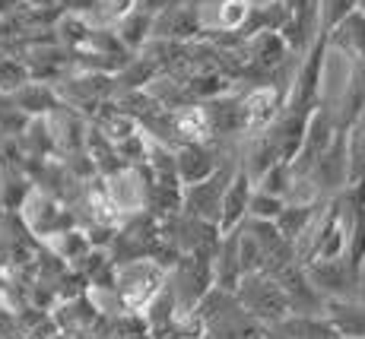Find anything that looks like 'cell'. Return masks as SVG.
<instances>
[{
    "mask_svg": "<svg viewBox=\"0 0 365 339\" xmlns=\"http://www.w3.org/2000/svg\"><path fill=\"white\" fill-rule=\"evenodd\" d=\"M248 200H251V184L245 174H238V178L222 190V200H220V235H226V231H232L235 225H242V219L248 216Z\"/></svg>",
    "mask_w": 365,
    "mask_h": 339,
    "instance_id": "obj_8",
    "label": "cell"
},
{
    "mask_svg": "<svg viewBox=\"0 0 365 339\" xmlns=\"http://www.w3.org/2000/svg\"><path fill=\"white\" fill-rule=\"evenodd\" d=\"M324 320L336 330V336L365 339V305L356 298H327L324 301Z\"/></svg>",
    "mask_w": 365,
    "mask_h": 339,
    "instance_id": "obj_7",
    "label": "cell"
},
{
    "mask_svg": "<svg viewBox=\"0 0 365 339\" xmlns=\"http://www.w3.org/2000/svg\"><path fill=\"white\" fill-rule=\"evenodd\" d=\"M4 286H6V279L0 276V301H4Z\"/></svg>",
    "mask_w": 365,
    "mask_h": 339,
    "instance_id": "obj_13",
    "label": "cell"
},
{
    "mask_svg": "<svg viewBox=\"0 0 365 339\" xmlns=\"http://www.w3.org/2000/svg\"><path fill=\"white\" fill-rule=\"evenodd\" d=\"M343 257H346L349 276L362 288V276H365V207H359L353 225L346 231V244H343Z\"/></svg>",
    "mask_w": 365,
    "mask_h": 339,
    "instance_id": "obj_9",
    "label": "cell"
},
{
    "mask_svg": "<svg viewBox=\"0 0 365 339\" xmlns=\"http://www.w3.org/2000/svg\"><path fill=\"white\" fill-rule=\"evenodd\" d=\"M261 339H267V336H261Z\"/></svg>",
    "mask_w": 365,
    "mask_h": 339,
    "instance_id": "obj_15",
    "label": "cell"
},
{
    "mask_svg": "<svg viewBox=\"0 0 365 339\" xmlns=\"http://www.w3.org/2000/svg\"><path fill=\"white\" fill-rule=\"evenodd\" d=\"M48 241H51L54 257L64 260V264H76V260L93 247L89 244V235H83V231H58V235H51Z\"/></svg>",
    "mask_w": 365,
    "mask_h": 339,
    "instance_id": "obj_10",
    "label": "cell"
},
{
    "mask_svg": "<svg viewBox=\"0 0 365 339\" xmlns=\"http://www.w3.org/2000/svg\"><path fill=\"white\" fill-rule=\"evenodd\" d=\"M302 266H305V276L312 279V286L318 288L324 298H356V295H359V286L349 276V266H346L343 254L308 260V264H302Z\"/></svg>",
    "mask_w": 365,
    "mask_h": 339,
    "instance_id": "obj_4",
    "label": "cell"
},
{
    "mask_svg": "<svg viewBox=\"0 0 365 339\" xmlns=\"http://www.w3.org/2000/svg\"><path fill=\"white\" fill-rule=\"evenodd\" d=\"M235 298H238V305L261 323L279 320L283 314H289L283 288H279V282L273 276H267V273H245L235 286Z\"/></svg>",
    "mask_w": 365,
    "mask_h": 339,
    "instance_id": "obj_3",
    "label": "cell"
},
{
    "mask_svg": "<svg viewBox=\"0 0 365 339\" xmlns=\"http://www.w3.org/2000/svg\"><path fill=\"white\" fill-rule=\"evenodd\" d=\"M286 203H283V197H273V194H267V190H261V194H255L248 200V216H255V219H277L279 216V209H283Z\"/></svg>",
    "mask_w": 365,
    "mask_h": 339,
    "instance_id": "obj_11",
    "label": "cell"
},
{
    "mask_svg": "<svg viewBox=\"0 0 365 339\" xmlns=\"http://www.w3.org/2000/svg\"><path fill=\"white\" fill-rule=\"evenodd\" d=\"M168 270L159 266L156 260L150 257H140V260H128V264H118L115 266V292L118 305L124 311H143L146 301L165 286Z\"/></svg>",
    "mask_w": 365,
    "mask_h": 339,
    "instance_id": "obj_1",
    "label": "cell"
},
{
    "mask_svg": "<svg viewBox=\"0 0 365 339\" xmlns=\"http://www.w3.org/2000/svg\"><path fill=\"white\" fill-rule=\"evenodd\" d=\"M267 339H334L336 330L324 320V314H283L279 320L264 323Z\"/></svg>",
    "mask_w": 365,
    "mask_h": 339,
    "instance_id": "obj_6",
    "label": "cell"
},
{
    "mask_svg": "<svg viewBox=\"0 0 365 339\" xmlns=\"http://www.w3.org/2000/svg\"><path fill=\"white\" fill-rule=\"evenodd\" d=\"M334 339H346V336H334Z\"/></svg>",
    "mask_w": 365,
    "mask_h": 339,
    "instance_id": "obj_14",
    "label": "cell"
},
{
    "mask_svg": "<svg viewBox=\"0 0 365 339\" xmlns=\"http://www.w3.org/2000/svg\"><path fill=\"white\" fill-rule=\"evenodd\" d=\"M207 172H210V162H203L200 152H185V159H181V174H185L187 181H200Z\"/></svg>",
    "mask_w": 365,
    "mask_h": 339,
    "instance_id": "obj_12",
    "label": "cell"
},
{
    "mask_svg": "<svg viewBox=\"0 0 365 339\" xmlns=\"http://www.w3.org/2000/svg\"><path fill=\"white\" fill-rule=\"evenodd\" d=\"M273 279H277L279 288H283L286 305H289L292 314H321V311H324L327 298L312 286V279L305 276V266L296 264V260H292L289 266H283Z\"/></svg>",
    "mask_w": 365,
    "mask_h": 339,
    "instance_id": "obj_5",
    "label": "cell"
},
{
    "mask_svg": "<svg viewBox=\"0 0 365 339\" xmlns=\"http://www.w3.org/2000/svg\"><path fill=\"white\" fill-rule=\"evenodd\" d=\"M168 286L178 301V314L194 311V305L213 288V257L207 254H181L172 266Z\"/></svg>",
    "mask_w": 365,
    "mask_h": 339,
    "instance_id": "obj_2",
    "label": "cell"
}]
</instances>
